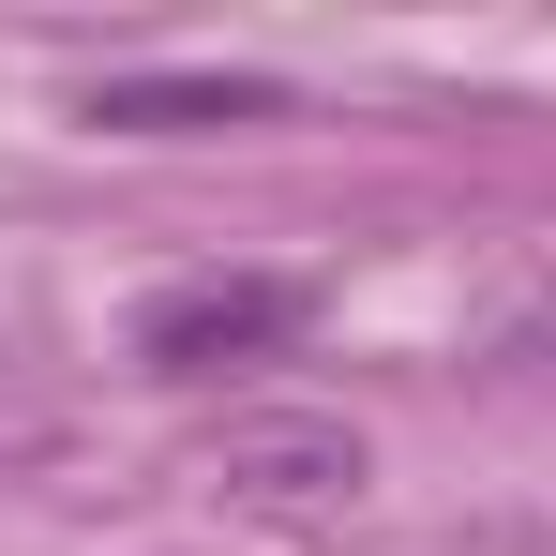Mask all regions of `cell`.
<instances>
[{"label":"cell","instance_id":"cell-1","mask_svg":"<svg viewBox=\"0 0 556 556\" xmlns=\"http://www.w3.org/2000/svg\"><path fill=\"white\" fill-rule=\"evenodd\" d=\"M316 331V286L301 271H181L136 301V376H166V391H226V376L286 362Z\"/></svg>","mask_w":556,"mask_h":556},{"label":"cell","instance_id":"cell-2","mask_svg":"<svg viewBox=\"0 0 556 556\" xmlns=\"http://www.w3.org/2000/svg\"><path fill=\"white\" fill-rule=\"evenodd\" d=\"M362 481H376V452L346 421H316V406H271V421H226V437H211V496L256 511V527H301V542L346 527Z\"/></svg>","mask_w":556,"mask_h":556},{"label":"cell","instance_id":"cell-3","mask_svg":"<svg viewBox=\"0 0 556 556\" xmlns=\"http://www.w3.org/2000/svg\"><path fill=\"white\" fill-rule=\"evenodd\" d=\"M105 136H211V121H286L271 76H91Z\"/></svg>","mask_w":556,"mask_h":556},{"label":"cell","instance_id":"cell-4","mask_svg":"<svg viewBox=\"0 0 556 556\" xmlns=\"http://www.w3.org/2000/svg\"><path fill=\"white\" fill-rule=\"evenodd\" d=\"M496 362H527V376H542V391H556V286H542V301H527V316H511V331H496Z\"/></svg>","mask_w":556,"mask_h":556}]
</instances>
